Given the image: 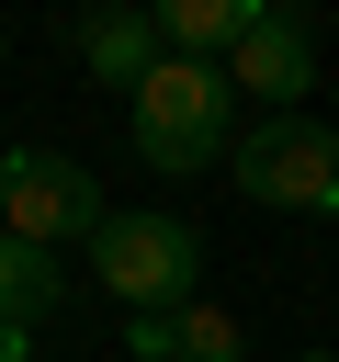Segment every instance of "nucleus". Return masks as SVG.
I'll use <instances>...</instances> for the list:
<instances>
[{"instance_id":"nucleus-9","label":"nucleus","mask_w":339,"mask_h":362,"mask_svg":"<svg viewBox=\"0 0 339 362\" xmlns=\"http://www.w3.org/2000/svg\"><path fill=\"white\" fill-rule=\"evenodd\" d=\"M0 362H34V328H0Z\"/></svg>"},{"instance_id":"nucleus-4","label":"nucleus","mask_w":339,"mask_h":362,"mask_svg":"<svg viewBox=\"0 0 339 362\" xmlns=\"http://www.w3.org/2000/svg\"><path fill=\"white\" fill-rule=\"evenodd\" d=\"M0 226H11V238H34V249H68V238H102V226H113V204H102V181H90L79 158H56V147H11Z\"/></svg>"},{"instance_id":"nucleus-10","label":"nucleus","mask_w":339,"mask_h":362,"mask_svg":"<svg viewBox=\"0 0 339 362\" xmlns=\"http://www.w3.org/2000/svg\"><path fill=\"white\" fill-rule=\"evenodd\" d=\"M294 362H339V351H294Z\"/></svg>"},{"instance_id":"nucleus-6","label":"nucleus","mask_w":339,"mask_h":362,"mask_svg":"<svg viewBox=\"0 0 339 362\" xmlns=\"http://www.w3.org/2000/svg\"><path fill=\"white\" fill-rule=\"evenodd\" d=\"M68 34H79V57H90V79H102V90H124V102H136V90L158 79V57H170L158 11H79Z\"/></svg>"},{"instance_id":"nucleus-12","label":"nucleus","mask_w":339,"mask_h":362,"mask_svg":"<svg viewBox=\"0 0 339 362\" xmlns=\"http://www.w3.org/2000/svg\"><path fill=\"white\" fill-rule=\"evenodd\" d=\"M0 57H11V34H0Z\"/></svg>"},{"instance_id":"nucleus-5","label":"nucleus","mask_w":339,"mask_h":362,"mask_svg":"<svg viewBox=\"0 0 339 362\" xmlns=\"http://www.w3.org/2000/svg\"><path fill=\"white\" fill-rule=\"evenodd\" d=\"M305 79H316V34H305V11H260L249 45L226 57V90L260 102V113H305V102H294Z\"/></svg>"},{"instance_id":"nucleus-2","label":"nucleus","mask_w":339,"mask_h":362,"mask_svg":"<svg viewBox=\"0 0 339 362\" xmlns=\"http://www.w3.org/2000/svg\"><path fill=\"white\" fill-rule=\"evenodd\" d=\"M192 272H203V238H192V215H170V204H136V215H113V226L90 238V283H102L124 317H181V305H192Z\"/></svg>"},{"instance_id":"nucleus-1","label":"nucleus","mask_w":339,"mask_h":362,"mask_svg":"<svg viewBox=\"0 0 339 362\" xmlns=\"http://www.w3.org/2000/svg\"><path fill=\"white\" fill-rule=\"evenodd\" d=\"M226 113H237V90H226V68H192V57H158V79L136 90V158H147L158 181H192V170H215V158H237V136H226Z\"/></svg>"},{"instance_id":"nucleus-3","label":"nucleus","mask_w":339,"mask_h":362,"mask_svg":"<svg viewBox=\"0 0 339 362\" xmlns=\"http://www.w3.org/2000/svg\"><path fill=\"white\" fill-rule=\"evenodd\" d=\"M226 170H237V192L271 204V215H339V136H328L316 113H260Z\"/></svg>"},{"instance_id":"nucleus-8","label":"nucleus","mask_w":339,"mask_h":362,"mask_svg":"<svg viewBox=\"0 0 339 362\" xmlns=\"http://www.w3.org/2000/svg\"><path fill=\"white\" fill-rule=\"evenodd\" d=\"M56 294H68L56 249H34V238H11V226H0V328H34Z\"/></svg>"},{"instance_id":"nucleus-11","label":"nucleus","mask_w":339,"mask_h":362,"mask_svg":"<svg viewBox=\"0 0 339 362\" xmlns=\"http://www.w3.org/2000/svg\"><path fill=\"white\" fill-rule=\"evenodd\" d=\"M0 181H11V147H0Z\"/></svg>"},{"instance_id":"nucleus-7","label":"nucleus","mask_w":339,"mask_h":362,"mask_svg":"<svg viewBox=\"0 0 339 362\" xmlns=\"http://www.w3.org/2000/svg\"><path fill=\"white\" fill-rule=\"evenodd\" d=\"M124 362H260L237 317L181 305V317H124Z\"/></svg>"}]
</instances>
